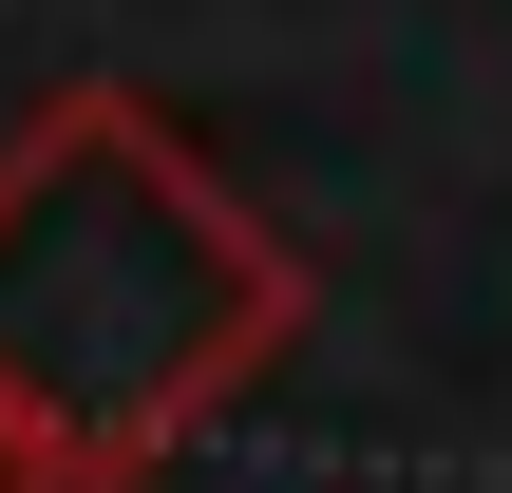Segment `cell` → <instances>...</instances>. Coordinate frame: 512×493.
Masks as SVG:
<instances>
[{"label":"cell","instance_id":"cell-1","mask_svg":"<svg viewBox=\"0 0 512 493\" xmlns=\"http://www.w3.org/2000/svg\"><path fill=\"white\" fill-rule=\"evenodd\" d=\"M285 323H304V247L152 95H57L0 152V418H38L76 493L209 437L285 361Z\"/></svg>","mask_w":512,"mask_h":493},{"label":"cell","instance_id":"cell-2","mask_svg":"<svg viewBox=\"0 0 512 493\" xmlns=\"http://www.w3.org/2000/svg\"><path fill=\"white\" fill-rule=\"evenodd\" d=\"M0 493H76V456H57L38 418H0Z\"/></svg>","mask_w":512,"mask_h":493}]
</instances>
